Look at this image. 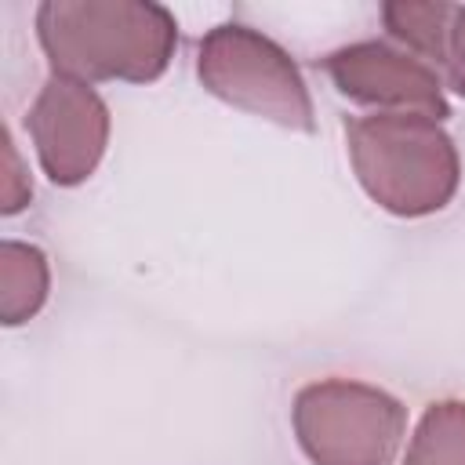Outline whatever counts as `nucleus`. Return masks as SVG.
Wrapping results in <instances>:
<instances>
[{
	"label": "nucleus",
	"instance_id": "8",
	"mask_svg": "<svg viewBox=\"0 0 465 465\" xmlns=\"http://www.w3.org/2000/svg\"><path fill=\"white\" fill-rule=\"evenodd\" d=\"M403 465H465V403L461 400H440L421 414Z\"/></svg>",
	"mask_w": 465,
	"mask_h": 465
},
{
	"label": "nucleus",
	"instance_id": "6",
	"mask_svg": "<svg viewBox=\"0 0 465 465\" xmlns=\"http://www.w3.org/2000/svg\"><path fill=\"white\" fill-rule=\"evenodd\" d=\"M323 69L345 98L374 105L378 113H414L429 120L447 116L440 73L381 40L338 47L323 58Z\"/></svg>",
	"mask_w": 465,
	"mask_h": 465
},
{
	"label": "nucleus",
	"instance_id": "9",
	"mask_svg": "<svg viewBox=\"0 0 465 465\" xmlns=\"http://www.w3.org/2000/svg\"><path fill=\"white\" fill-rule=\"evenodd\" d=\"M385 29L403 40L411 51H418L421 58H432L436 65L447 62V33H450V18L454 7L450 4H418V0H396L381 7Z\"/></svg>",
	"mask_w": 465,
	"mask_h": 465
},
{
	"label": "nucleus",
	"instance_id": "1",
	"mask_svg": "<svg viewBox=\"0 0 465 465\" xmlns=\"http://www.w3.org/2000/svg\"><path fill=\"white\" fill-rule=\"evenodd\" d=\"M36 36L51 69L84 84L156 80L178 47L174 15L149 0H47Z\"/></svg>",
	"mask_w": 465,
	"mask_h": 465
},
{
	"label": "nucleus",
	"instance_id": "5",
	"mask_svg": "<svg viewBox=\"0 0 465 465\" xmlns=\"http://www.w3.org/2000/svg\"><path fill=\"white\" fill-rule=\"evenodd\" d=\"M25 127L44 174L54 185H76L98 167L105 153L109 109L91 84L51 73L25 116Z\"/></svg>",
	"mask_w": 465,
	"mask_h": 465
},
{
	"label": "nucleus",
	"instance_id": "4",
	"mask_svg": "<svg viewBox=\"0 0 465 465\" xmlns=\"http://www.w3.org/2000/svg\"><path fill=\"white\" fill-rule=\"evenodd\" d=\"M196 73L222 102L291 131H312V98L291 54L251 25L225 22L200 40Z\"/></svg>",
	"mask_w": 465,
	"mask_h": 465
},
{
	"label": "nucleus",
	"instance_id": "10",
	"mask_svg": "<svg viewBox=\"0 0 465 465\" xmlns=\"http://www.w3.org/2000/svg\"><path fill=\"white\" fill-rule=\"evenodd\" d=\"M33 196V185H29V174L18 160V149L11 142V134L4 131V182H0V211L4 214H15L29 203Z\"/></svg>",
	"mask_w": 465,
	"mask_h": 465
},
{
	"label": "nucleus",
	"instance_id": "3",
	"mask_svg": "<svg viewBox=\"0 0 465 465\" xmlns=\"http://www.w3.org/2000/svg\"><path fill=\"white\" fill-rule=\"evenodd\" d=\"M403 429V403L363 381L327 378L294 396V432L312 465H389Z\"/></svg>",
	"mask_w": 465,
	"mask_h": 465
},
{
	"label": "nucleus",
	"instance_id": "11",
	"mask_svg": "<svg viewBox=\"0 0 465 465\" xmlns=\"http://www.w3.org/2000/svg\"><path fill=\"white\" fill-rule=\"evenodd\" d=\"M450 84L465 94V7H454L450 33H447V62H443Z\"/></svg>",
	"mask_w": 465,
	"mask_h": 465
},
{
	"label": "nucleus",
	"instance_id": "2",
	"mask_svg": "<svg viewBox=\"0 0 465 465\" xmlns=\"http://www.w3.org/2000/svg\"><path fill=\"white\" fill-rule=\"evenodd\" d=\"M352 171L367 196L403 218H421L450 203L461 160L440 120L414 113H371L345 127Z\"/></svg>",
	"mask_w": 465,
	"mask_h": 465
},
{
	"label": "nucleus",
	"instance_id": "7",
	"mask_svg": "<svg viewBox=\"0 0 465 465\" xmlns=\"http://www.w3.org/2000/svg\"><path fill=\"white\" fill-rule=\"evenodd\" d=\"M51 287V269L40 247L4 240L0 243V316L7 327L40 312Z\"/></svg>",
	"mask_w": 465,
	"mask_h": 465
}]
</instances>
